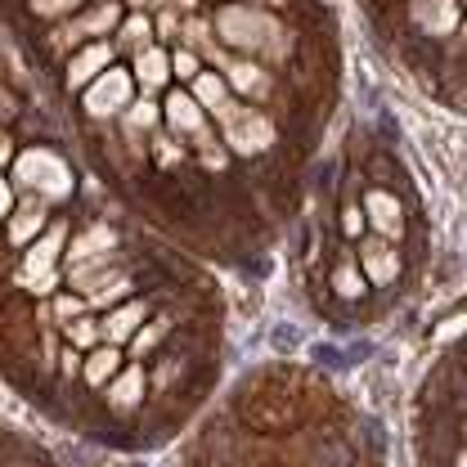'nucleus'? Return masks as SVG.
Instances as JSON below:
<instances>
[{"instance_id":"nucleus-24","label":"nucleus","mask_w":467,"mask_h":467,"mask_svg":"<svg viewBox=\"0 0 467 467\" xmlns=\"http://www.w3.org/2000/svg\"><path fill=\"white\" fill-rule=\"evenodd\" d=\"M337 288H342V292H360V283H355V274H351L346 265H342V274H337Z\"/></svg>"},{"instance_id":"nucleus-25","label":"nucleus","mask_w":467,"mask_h":467,"mask_svg":"<svg viewBox=\"0 0 467 467\" xmlns=\"http://www.w3.org/2000/svg\"><path fill=\"white\" fill-rule=\"evenodd\" d=\"M4 211H9V189L0 184V216H4Z\"/></svg>"},{"instance_id":"nucleus-12","label":"nucleus","mask_w":467,"mask_h":467,"mask_svg":"<svg viewBox=\"0 0 467 467\" xmlns=\"http://www.w3.org/2000/svg\"><path fill=\"white\" fill-rule=\"evenodd\" d=\"M193 90H198V99H193V103L225 108V81H220V76H198V81H193Z\"/></svg>"},{"instance_id":"nucleus-26","label":"nucleus","mask_w":467,"mask_h":467,"mask_svg":"<svg viewBox=\"0 0 467 467\" xmlns=\"http://www.w3.org/2000/svg\"><path fill=\"white\" fill-rule=\"evenodd\" d=\"M4 157H9V148H4V144H0V166H4Z\"/></svg>"},{"instance_id":"nucleus-6","label":"nucleus","mask_w":467,"mask_h":467,"mask_svg":"<svg viewBox=\"0 0 467 467\" xmlns=\"http://www.w3.org/2000/svg\"><path fill=\"white\" fill-rule=\"evenodd\" d=\"M414 18H418L423 31H450L454 18H459V9H454V0H418Z\"/></svg>"},{"instance_id":"nucleus-20","label":"nucleus","mask_w":467,"mask_h":467,"mask_svg":"<svg viewBox=\"0 0 467 467\" xmlns=\"http://www.w3.org/2000/svg\"><path fill=\"white\" fill-rule=\"evenodd\" d=\"M72 4H81V0H36V13H63Z\"/></svg>"},{"instance_id":"nucleus-9","label":"nucleus","mask_w":467,"mask_h":467,"mask_svg":"<svg viewBox=\"0 0 467 467\" xmlns=\"http://www.w3.org/2000/svg\"><path fill=\"white\" fill-rule=\"evenodd\" d=\"M135 72H139V81H144L148 90H157V85L166 81L171 63H166V54H162V49H139V63H135Z\"/></svg>"},{"instance_id":"nucleus-16","label":"nucleus","mask_w":467,"mask_h":467,"mask_svg":"<svg viewBox=\"0 0 467 467\" xmlns=\"http://www.w3.org/2000/svg\"><path fill=\"white\" fill-rule=\"evenodd\" d=\"M112 369H117V355H112V351H99V355H90V369H85V378H90V382H103Z\"/></svg>"},{"instance_id":"nucleus-3","label":"nucleus","mask_w":467,"mask_h":467,"mask_svg":"<svg viewBox=\"0 0 467 467\" xmlns=\"http://www.w3.org/2000/svg\"><path fill=\"white\" fill-rule=\"evenodd\" d=\"M220 117H225V139L238 148V153H256V148H265L270 139H274V130H270V121L265 117H256V112H238V108H220Z\"/></svg>"},{"instance_id":"nucleus-17","label":"nucleus","mask_w":467,"mask_h":467,"mask_svg":"<svg viewBox=\"0 0 467 467\" xmlns=\"http://www.w3.org/2000/svg\"><path fill=\"white\" fill-rule=\"evenodd\" d=\"M139 400V373L130 369L121 382H117V391H112V405H135Z\"/></svg>"},{"instance_id":"nucleus-22","label":"nucleus","mask_w":467,"mask_h":467,"mask_svg":"<svg viewBox=\"0 0 467 467\" xmlns=\"http://www.w3.org/2000/svg\"><path fill=\"white\" fill-rule=\"evenodd\" d=\"M72 337H76L81 346H90V342H94V324H72Z\"/></svg>"},{"instance_id":"nucleus-1","label":"nucleus","mask_w":467,"mask_h":467,"mask_svg":"<svg viewBox=\"0 0 467 467\" xmlns=\"http://www.w3.org/2000/svg\"><path fill=\"white\" fill-rule=\"evenodd\" d=\"M216 31H220L229 45H238V49L283 54V45H288V36H283L279 18H270V13H261V9H243V4L220 9V13H216Z\"/></svg>"},{"instance_id":"nucleus-15","label":"nucleus","mask_w":467,"mask_h":467,"mask_svg":"<svg viewBox=\"0 0 467 467\" xmlns=\"http://www.w3.org/2000/svg\"><path fill=\"white\" fill-rule=\"evenodd\" d=\"M112 18H117V9H112V4H103V9H94L90 18H81L72 31H103V27H112Z\"/></svg>"},{"instance_id":"nucleus-11","label":"nucleus","mask_w":467,"mask_h":467,"mask_svg":"<svg viewBox=\"0 0 467 467\" xmlns=\"http://www.w3.org/2000/svg\"><path fill=\"white\" fill-rule=\"evenodd\" d=\"M229 81H234L238 90H247V94H270L265 72H261V67H252V63H234V67H229Z\"/></svg>"},{"instance_id":"nucleus-7","label":"nucleus","mask_w":467,"mask_h":467,"mask_svg":"<svg viewBox=\"0 0 467 467\" xmlns=\"http://www.w3.org/2000/svg\"><path fill=\"white\" fill-rule=\"evenodd\" d=\"M58 234H63V229H54V234L27 256V283H31V288H45V283H49V265H54V252H58V243H63Z\"/></svg>"},{"instance_id":"nucleus-8","label":"nucleus","mask_w":467,"mask_h":467,"mask_svg":"<svg viewBox=\"0 0 467 467\" xmlns=\"http://www.w3.org/2000/svg\"><path fill=\"white\" fill-rule=\"evenodd\" d=\"M108 54H112L108 45H90V49H81V54L72 58V67H67V81H72V85H85L94 72L108 67Z\"/></svg>"},{"instance_id":"nucleus-5","label":"nucleus","mask_w":467,"mask_h":467,"mask_svg":"<svg viewBox=\"0 0 467 467\" xmlns=\"http://www.w3.org/2000/svg\"><path fill=\"white\" fill-rule=\"evenodd\" d=\"M166 117H171V126L180 130V135H202V108L189 99V94H171L166 99Z\"/></svg>"},{"instance_id":"nucleus-14","label":"nucleus","mask_w":467,"mask_h":467,"mask_svg":"<svg viewBox=\"0 0 467 467\" xmlns=\"http://www.w3.org/2000/svg\"><path fill=\"white\" fill-rule=\"evenodd\" d=\"M364 265H369V274H373L378 283H387V279L396 274V256H391V252H378V247L364 252Z\"/></svg>"},{"instance_id":"nucleus-13","label":"nucleus","mask_w":467,"mask_h":467,"mask_svg":"<svg viewBox=\"0 0 467 467\" xmlns=\"http://www.w3.org/2000/svg\"><path fill=\"white\" fill-rule=\"evenodd\" d=\"M139 319H144V306H126V310H117V315L108 319V337H112V342H121V337H126Z\"/></svg>"},{"instance_id":"nucleus-10","label":"nucleus","mask_w":467,"mask_h":467,"mask_svg":"<svg viewBox=\"0 0 467 467\" xmlns=\"http://www.w3.org/2000/svg\"><path fill=\"white\" fill-rule=\"evenodd\" d=\"M369 216H373V225H382V234H396L400 229V207L387 193H373L369 198Z\"/></svg>"},{"instance_id":"nucleus-21","label":"nucleus","mask_w":467,"mask_h":467,"mask_svg":"<svg viewBox=\"0 0 467 467\" xmlns=\"http://www.w3.org/2000/svg\"><path fill=\"white\" fill-rule=\"evenodd\" d=\"M175 72H180V76H193V72H198V58H193V54H180V58H175Z\"/></svg>"},{"instance_id":"nucleus-4","label":"nucleus","mask_w":467,"mask_h":467,"mask_svg":"<svg viewBox=\"0 0 467 467\" xmlns=\"http://www.w3.org/2000/svg\"><path fill=\"white\" fill-rule=\"evenodd\" d=\"M126 99H130V76H126V72H103V76L85 90V112H90V117H108V112L126 108Z\"/></svg>"},{"instance_id":"nucleus-18","label":"nucleus","mask_w":467,"mask_h":467,"mask_svg":"<svg viewBox=\"0 0 467 467\" xmlns=\"http://www.w3.org/2000/svg\"><path fill=\"white\" fill-rule=\"evenodd\" d=\"M40 225V216L36 211H22L18 220H13V243H22V238H31V229Z\"/></svg>"},{"instance_id":"nucleus-23","label":"nucleus","mask_w":467,"mask_h":467,"mask_svg":"<svg viewBox=\"0 0 467 467\" xmlns=\"http://www.w3.org/2000/svg\"><path fill=\"white\" fill-rule=\"evenodd\" d=\"M144 31H148V27H144L139 18H135V22H126V40H130V45H139V40H144Z\"/></svg>"},{"instance_id":"nucleus-2","label":"nucleus","mask_w":467,"mask_h":467,"mask_svg":"<svg viewBox=\"0 0 467 467\" xmlns=\"http://www.w3.org/2000/svg\"><path fill=\"white\" fill-rule=\"evenodd\" d=\"M13 166H18V184H36V189H40V193H49V198H63V193L72 189L67 166H63L54 153H45V148L22 153Z\"/></svg>"},{"instance_id":"nucleus-19","label":"nucleus","mask_w":467,"mask_h":467,"mask_svg":"<svg viewBox=\"0 0 467 467\" xmlns=\"http://www.w3.org/2000/svg\"><path fill=\"white\" fill-rule=\"evenodd\" d=\"M130 126H135V130L153 126V103H135V108H130Z\"/></svg>"}]
</instances>
